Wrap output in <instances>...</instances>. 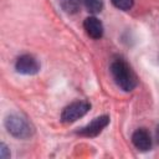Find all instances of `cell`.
I'll list each match as a JSON object with an SVG mask.
<instances>
[{"label": "cell", "mask_w": 159, "mask_h": 159, "mask_svg": "<svg viewBox=\"0 0 159 159\" xmlns=\"http://www.w3.org/2000/svg\"><path fill=\"white\" fill-rule=\"evenodd\" d=\"M5 128L11 135L19 139L30 138L34 133V128L27 122V119L16 113H11L5 118Z\"/></svg>", "instance_id": "7a4b0ae2"}, {"label": "cell", "mask_w": 159, "mask_h": 159, "mask_svg": "<svg viewBox=\"0 0 159 159\" xmlns=\"http://www.w3.org/2000/svg\"><path fill=\"white\" fill-rule=\"evenodd\" d=\"M111 73L120 89L130 92L137 87V76L123 58H114L111 62Z\"/></svg>", "instance_id": "6da1fadb"}, {"label": "cell", "mask_w": 159, "mask_h": 159, "mask_svg": "<svg viewBox=\"0 0 159 159\" xmlns=\"http://www.w3.org/2000/svg\"><path fill=\"white\" fill-rule=\"evenodd\" d=\"M60 4L67 14H76L80 10V0H60Z\"/></svg>", "instance_id": "ba28073f"}, {"label": "cell", "mask_w": 159, "mask_h": 159, "mask_svg": "<svg viewBox=\"0 0 159 159\" xmlns=\"http://www.w3.org/2000/svg\"><path fill=\"white\" fill-rule=\"evenodd\" d=\"M112 4L119 10H130L134 5V0H111Z\"/></svg>", "instance_id": "30bf717a"}, {"label": "cell", "mask_w": 159, "mask_h": 159, "mask_svg": "<svg viewBox=\"0 0 159 159\" xmlns=\"http://www.w3.org/2000/svg\"><path fill=\"white\" fill-rule=\"evenodd\" d=\"M132 143L140 152L149 150L152 148V137H150V133L145 128L137 129L133 133V135H132Z\"/></svg>", "instance_id": "8992f818"}, {"label": "cell", "mask_w": 159, "mask_h": 159, "mask_svg": "<svg viewBox=\"0 0 159 159\" xmlns=\"http://www.w3.org/2000/svg\"><path fill=\"white\" fill-rule=\"evenodd\" d=\"M108 123H109V117L108 116H101V117L94 118L86 127L81 128L77 133L80 135H83V137H96L108 125Z\"/></svg>", "instance_id": "5b68a950"}, {"label": "cell", "mask_w": 159, "mask_h": 159, "mask_svg": "<svg viewBox=\"0 0 159 159\" xmlns=\"http://www.w3.org/2000/svg\"><path fill=\"white\" fill-rule=\"evenodd\" d=\"M0 157H1L2 159L10 157V153H7V148H6V145H5L4 143L0 144Z\"/></svg>", "instance_id": "8fae6325"}, {"label": "cell", "mask_w": 159, "mask_h": 159, "mask_svg": "<svg viewBox=\"0 0 159 159\" xmlns=\"http://www.w3.org/2000/svg\"><path fill=\"white\" fill-rule=\"evenodd\" d=\"M15 68L22 75H36L40 71L39 61L31 55H22L15 62Z\"/></svg>", "instance_id": "277c9868"}, {"label": "cell", "mask_w": 159, "mask_h": 159, "mask_svg": "<svg viewBox=\"0 0 159 159\" xmlns=\"http://www.w3.org/2000/svg\"><path fill=\"white\" fill-rule=\"evenodd\" d=\"M155 139H157V142H158V144H159V125H158L157 129H155Z\"/></svg>", "instance_id": "7c38bea8"}, {"label": "cell", "mask_w": 159, "mask_h": 159, "mask_svg": "<svg viewBox=\"0 0 159 159\" xmlns=\"http://www.w3.org/2000/svg\"><path fill=\"white\" fill-rule=\"evenodd\" d=\"M91 109V104L86 101H77L67 106L61 113V120L63 123H73L82 118Z\"/></svg>", "instance_id": "3957f363"}, {"label": "cell", "mask_w": 159, "mask_h": 159, "mask_svg": "<svg viewBox=\"0 0 159 159\" xmlns=\"http://www.w3.org/2000/svg\"><path fill=\"white\" fill-rule=\"evenodd\" d=\"M82 1L86 9L92 14L101 12L103 9V0H82Z\"/></svg>", "instance_id": "9c48e42d"}, {"label": "cell", "mask_w": 159, "mask_h": 159, "mask_svg": "<svg viewBox=\"0 0 159 159\" xmlns=\"http://www.w3.org/2000/svg\"><path fill=\"white\" fill-rule=\"evenodd\" d=\"M83 27H84L87 35L94 40H99L103 36V31H104L103 25L96 16H89V17L84 19Z\"/></svg>", "instance_id": "52a82bcc"}]
</instances>
